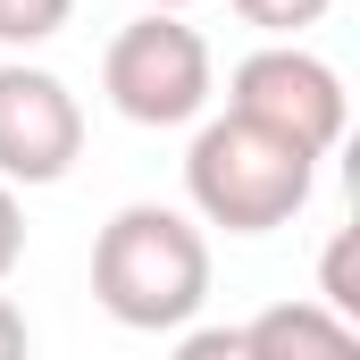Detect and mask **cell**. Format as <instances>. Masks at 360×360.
<instances>
[{"instance_id": "6da1fadb", "label": "cell", "mask_w": 360, "mask_h": 360, "mask_svg": "<svg viewBox=\"0 0 360 360\" xmlns=\"http://www.w3.org/2000/svg\"><path fill=\"white\" fill-rule=\"evenodd\" d=\"M92 302L134 335H176L210 302V235L168 201H126L92 243Z\"/></svg>"}, {"instance_id": "7a4b0ae2", "label": "cell", "mask_w": 360, "mask_h": 360, "mask_svg": "<svg viewBox=\"0 0 360 360\" xmlns=\"http://www.w3.org/2000/svg\"><path fill=\"white\" fill-rule=\"evenodd\" d=\"M319 160L293 151L285 134L252 126V117H201L193 151H184V201L201 226H226V235H276L285 218H302Z\"/></svg>"}, {"instance_id": "3957f363", "label": "cell", "mask_w": 360, "mask_h": 360, "mask_svg": "<svg viewBox=\"0 0 360 360\" xmlns=\"http://www.w3.org/2000/svg\"><path fill=\"white\" fill-rule=\"evenodd\" d=\"M101 92H109V109H117L126 126L168 134V126H193V117L210 109L218 59H210V42H201L184 17L143 8L134 25L109 34V51H101Z\"/></svg>"}, {"instance_id": "277c9868", "label": "cell", "mask_w": 360, "mask_h": 360, "mask_svg": "<svg viewBox=\"0 0 360 360\" xmlns=\"http://www.w3.org/2000/svg\"><path fill=\"white\" fill-rule=\"evenodd\" d=\"M226 109L252 117V126H269V134H285V143L310 151V160H327V151L344 143V126H352V92H344V76H335L319 51H302V42H269V51L235 59Z\"/></svg>"}, {"instance_id": "5b68a950", "label": "cell", "mask_w": 360, "mask_h": 360, "mask_svg": "<svg viewBox=\"0 0 360 360\" xmlns=\"http://www.w3.org/2000/svg\"><path fill=\"white\" fill-rule=\"evenodd\" d=\"M84 160V101L51 68H0V184H59Z\"/></svg>"}, {"instance_id": "8992f818", "label": "cell", "mask_w": 360, "mask_h": 360, "mask_svg": "<svg viewBox=\"0 0 360 360\" xmlns=\"http://www.w3.org/2000/svg\"><path fill=\"white\" fill-rule=\"evenodd\" d=\"M243 352L252 360H360V327L319 310V302H269L260 319H243Z\"/></svg>"}, {"instance_id": "52a82bcc", "label": "cell", "mask_w": 360, "mask_h": 360, "mask_svg": "<svg viewBox=\"0 0 360 360\" xmlns=\"http://www.w3.org/2000/svg\"><path fill=\"white\" fill-rule=\"evenodd\" d=\"M68 17H76V0H0V42H8V51H34V42H51Z\"/></svg>"}, {"instance_id": "ba28073f", "label": "cell", "mask_w": 360, "mask_h": 360, "mask_svg": "<svg viewBox=\"0 0 360 360\" xmlns=\"http://www.w3.org/2000/svg\"><path fill=\"white\" fill-rule=\"evenodd\" d=\"M319 310L335 319H360V276H352V226H335L327 260H319Z\"/></svg>"}, {"instance_id": "9c48e42d", "label": "cell", "mask_w": 360, "mask_h": 360, "mask_svg": "<svg viewBox=\"0 0 360 360\" xmlns=\"http://www.w3.org/2000/svg\"><path fill=\"white\" fill-rule=\"evenodd\" d=\"M327 8H335V0H235V17H243V25H260L269 42H293V34H302V25H319Z\"/></svg>"}, {"instance_id": "30bf717a", "label": "cell", "mask_w": 360, "mask_h": 360, "mask_svg": "<svg viewBox=\"0 0 360 360\" xmlns=\"http://www.w3.org/2000/svg\"><path fill=\"white\" fill-rule=\"evenodd\" d=\"M168 360H252V352H243V327H184Z\"/></svg>"}, {"instance_id": "8fae6325", "label": "cell", "mask_w": 360, "mask_h": 360, "mask_svg": "<svg viewBox=\"0 0 360 360\" xmlns=\"http://www.w3.org/2000/svg\"><path fill=\"white\" fill-rule=\"evenodd\" d=\"M25 260V210H17V184H0V276Z\"/></svg>"}, {"instance_id": "7c38bea8", "label": "cell", "mask_w": 360, "mask_h": 360, "mask_svg": "<svg viewBox=\"0 0 360 360\" xmlns=\"http://www.w3.org/2000/svg\"><path fill=\"white\" fill-rule=\"evenodd\" d=\"M0 360H34V335H25V310L0 293Z\"/></svg>"}, {"instance_id": "4fadbf2b", "label": "cell", "mask_w": 360, "mask_h": 360, "mask_svg": "<svg viewBox=\"0 0 360 360\" xmlns=\"http://www.w3.org/2000/svg\"><path fill=\"white\" fill-rule=\"evenodd\" d=\"M143 8H168V17H184V8H193V0H143Z\"/></svg>"}]
</instances>
